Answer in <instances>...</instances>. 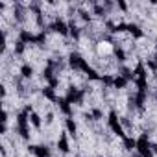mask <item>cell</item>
Instances as JSON below:
<instances>
[{"instance_id":"cell-1","label":"cell","mask_w":157,"mask_h":157,"mask_svg":"<svg viewBox=\"0 0 157 157\" xmlns=\"http://www.w3.org/2000/svg\"><path fill=\"white\" fill-rule=\"evenodd\" d=\"M107 128L111 129L113 137H120V139H124V137L128 135L126 129H124V126L120 124V115H118L115 109H111L109 115H107Z\"/></svg>"},{"instance_id":"cell-2","label":"cell","mask_w":157,"mask_h":157,"mask_svg":"<svg viewBox=\"0 0 157 157\" xmlns=\"http://www.w3.org/2000/svg\"><path fill=\"white\" fill-rule=\"evenodd\" d=\"M140 157H155V153L151 151V140L148 137V133H140V137L137 139V150H135Z\"/></svg>"},{"instance_id":"cell-3","label":"cell","mask_w":157,"mask_h":157,"mask_svg":"<svg viewBox=\"0 0 157 157\" xmlns=\"http://www.w3.org/2000/svg\"><path fill=\"white\" fill-rule=\"evenodd\" d=\"M56 105H57V109H59V113H63L67 118H72L74 117V105H70L68 102H67V98L65 96H59L57 98V102H56Z\"/></svg>"},{"instance_id":"cell-4","label":"cell","mask_w":157,"mask_h":157,"mask_svg":"<svg viewBox=\"0 0 157 157\" xmlns=\"http://www.w3.org/2000/svg\"><path fill=\"white\" fill-rule=\"evenodd\" d=\"M56 148H57V151L63 153V155H67V153L70 151V142H68L67 133H61V135H59V139L56 140Z\"/></svg>"},{"instance_id":"cell-5","label":"cell","mask_w":157,"mask_h":157,"mask_svg":"<svg viewBox=\"0 0 157 157\" xmlns=\"http://www.w3.org/2000/svg\"><path fill=\"white\" fill-rule=\"evenodd\" d=\"M19 74L24 78V80H33V76H35V65H32V63H22L21 65V68H19Z\"/></svg>"},{"instance_id":"cell-6","label":"cell","mask_w":157,"mask_h":157,"mask_svg":"<svg viewBox=\"0 0 157 157\" xmlns=\"http://www.w3.org/2000/svg\"><path fill=\"white\" fill-rule=\"evenodd\" d=\"M122 150H124L126 153H131L133 150H137V139H135L133 135H126V137L122 139Z\"/></svg>"},{"instance_id":"cell-7","label":"cell","mask_w":157,"mask_h":157,"mask_svg":"<svg viewBox=\"0 0 157 157\" xmlns=\"http://www.w3.org/2000/svg\"><path fill=\"white\" fill-rule=\"evenodd\" d=\"M43 124H44V120H43L41 113H39V111H32V113H30V126H32L35 131H39V129L43 128Z\"/></svg>"},{"instance_id":"cell-8","label":"cell","mask_w":157,"mask_h":157,"mask_svg":"<svg viewBox=\"0 0 157 157\" xmlns=\"http://www.w3.org/2000/svg\"><path fill=\"white\" fill-rule=\"evenodd\" d=\"M41 96L44 98V100H48V102H57V94H56V89H52L50 85H44V87H41Z\"/></svg>"},{"instance_id":"cell-9","label":"cell","mask_w":157,"mask_h":157,"mask_svg":"<svg viewBox=\"0 0 157 157\" xmlns=\"http://www.w3.org/2000/svg\"><path fill=\"white\" fill-rule=\"evenodd\" d=\"M128 85H129V82L126 80L124 76H120V74H117L115 76V83H113V89L118 93V91H126L128 89Z\"/></svg>"},{"instance_id":"cell-10","label":"cell","mask_w":157,"mask_h":157,"mask_svg":"<svg viewBox=\"0 0 157 157\" xmlns=\"http://www.w3.org/2000/svg\"><path fill=\"white\" fill-rule=\"evenodd\" d=\"M65 128H67V133L74 139H78V122L74 118H67L65 120Z\"/></svg>"},{"instance_id":"cell-11","label":"cell","mask_w":157,"mask_h":157,"mask_svg":"<svg viewBox=\"0 0 157 157\" xmlns=\"http://www.w3.org/2000/svg\"><path fill=\"white\" fill-rule=\"evenodd\" d=\"M33 157H52V150H50V146H48V144H43V142L37 144Z\"/></svg>"},{"instance_id":"cell-12","label":"cell","mask_w":157,"mask_h":157,"mask_svg":"<svg viewBox=\"0 0 157 157\" xmlns=\"http://www.w3.org/2000/svg\"><path fill=\"white\" fill-rule=\"evenodd\" d=\"M91 115H93V118H94V122H100L105 115H104V111L98 107V105H94V107H91Z\"/></svg>"},{"instance_id":"cell-13","label":"cell","mask_w":157,"mask_h":157,"mask_svg":"<svg viewBox=\"0 0 157 157\" xmlns=\"http://www.w3.org/2000/svg\"><path fill=\"white\" fill-rule=\"evenodd\" d=\"M117 8H118V10H122L124 13H128V10H129V6H128L126 2H122V0H118V2H117Z\"/></svg>"},{"instance_id":"cell-14","label":"cell","mask_w":157,"mask_h":157,"mask_svg":"<svg viewBox=\"0 0 157 157\" xmlns=\"http://www.w3.org/2000/svg\"><path fill=\"white\" fill-rule=\"evenodd\" d=\"M151 151L157 155V142H151Z\"/></svg>"}]
</instances>
